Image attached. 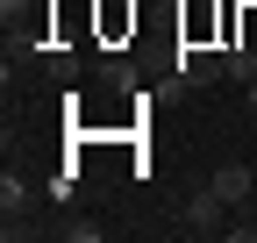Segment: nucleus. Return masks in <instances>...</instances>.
I'll return each mask as SVG.
<instances>
[{"label":"nucleus","mask_w":257,"mask_h":243,"mask_svg":"<svg viewBox=\"0 0 257 243\" xmlns=\"http://www.w3.org/2000/svg\"><path fill=\"white\" fill-rule=\"evenodd\" d=\"M179 79H186V86H214V79H229V72H221V50L186 43V50H179Z\"/></svg>","instance_id":"nucleus-3"},{"label":"nucleus","mask_w":257,"mask_h":243,"mask_svg":"<svg viewBox=\"0 0 257 243\" xmlns=\"http://www.w3.org/2000/svg\"><path fill=\"white\" fill-rule=\"evenodd\" d=\"M243 8H257V0H243Z\"/></svg>","instance_id":"nucleus-7"},{"label":"nucleus","mask_w":257,"mask_h":243,"mask_svg":"<svg viewBox=\"0 0 257 243\" xmlns=\"http://www.w3.org/2000/svg\"><path fill=\"white\" fill-rule=\"evenodd\" d=\"M43 65H50V79H79V50H43Z\"/></svg>","instance_id":"nucleus-6"},{"label":"nucleus","mask_w":257,"mask_h":243,"mask_svg":"<svg viewBox=\"0 0 257 243\" xmlns=\"http://www.w3.org/2000/svg\"><path fill=\"white\" fill-rule=\"evenodd\" d=\"M29 207H36V193H29L22 179L8 172V179H0V215H8L0 229H8V236H29Z\"/></svg>","instance_id":"nucleus-2"},{"label":"nucleus","mask_w":257,"mask_h":243,"mask_svg":"<svg viewBox=\"0 0 257 243\" xmlns=\"http://www.w3.org/2000/svg\"><path fill=\"white\" fill-rule=\"evenodd\" d=\"M229 215H236V207L221 200L214 186H200V193L186 200V236H229Z\"/></svg>","instance_id":"nucleus-1"},{"label":"nucleus","mask_w":257,"mask_h":243,"mask_svg":"<svg viewBox=\"0 0 257 243\" xmlns=\"http://www.w3.org/2000/svg\"><path fill=\"white\" fill-rule=\"evenodd\" d=\"M207 186L229 200V207H250V193H257V172H250V165H214V179H207Z\"/></svg>","instance_id":"nucleus-4"},{"label":"nucleus","mask_w":257,"mask_h":243,"mask_svg":"<svg viewBox=\"0 0 257 243\" xmlns=\"http://www.w3.org/2000/svg\"><path fill=\"white\" fill-rule=\"evenodd\" d=\"M221 72H229L236 86H250V79H257V36H243V43L221 50Z\"/></svg>","instance_id":"nucleus-5"}]
</instances>
